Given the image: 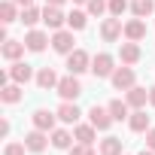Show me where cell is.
Masks as SVG:
<instances>
[{"label":"cell","instance_id":"cell-1","mask_svg":"<svg viewBox=\"0 0 155 155\" xmlns=\"http://www.w3.org/2000/svg\"><path fill=\"white\" fill-rule=\"evenodd\" d=\"M55 91L61 94V101H76V97L82 94V82L70 73V76H61V79H58V88Z\"/></svg>","mask_w":155,"mask_h":155},{"label":"cell","instance_id":"cell-2","mask_svg":"<svg viewBox=\"0 0 155 155\" xmlns=\"http://www.w3.org/2000/svg\"><path fill=\"white\" fill-rule=\"evenodd\" d=\"M67 70H70L73 76H79V73L91 70V55H88L85 49H73V52L67 55Z\"/></svg>","mask_w":155,"mask_h":155},{"label":"cell","instance_id":"cell-3","mask_svg":"<svg viewBox=\"0 0 155 155\" xmlns=\"http://www.w3.org/2000/svg\"><path fill=\"white\" fill-rule=\"evenodd\" d=\"M110 82H113V88H119V91H128V88H134L137 85V73L125 64V67H116V73L110 76Z\"/></svg>","mask_w":155,"mask_h":155},{"label":"cell","instance_id":"cell-4","mask_svg":"<svg viewBox=\"0 0 155 155\" xmlns=\"http://www.w3.org/2000/svg\"><path fill=\"white\" fill-rule=\"evenodd\" d=\"M116 61H113V55H107V52H101V55H94L91 58V73L97 76V79H110V76L116 73V67H113Z\"/></svg>","mask_w":155,"mask_h":155},{"label":"cell","instance_id":"cell-5","mask_svg":"<svg viewBox=\"0 0 155 155\" xmlns=\"http://www.w3.org/2000/svg\"><path fill=\"white\" fill-rule=\"evenodd\" d=\"M88 122H91L97 131H110V125H113L116 119L110 116V110H107V107H97V104H94V107L88 110Z\"/></svg>","mask_w":155,"mask_h":155},{"label":"cell","instance_id":"cell-6","mask_svg":"<svg viewBox=\"0 0 155 155\" xmlns=\"http://www.w3.org/2000/svg\"><path fill=\"white\" fill-rule=\"evenodd\" d=\"M125 34V25H122V18H104V25H101V37L107 40V43H116L119 37Z\"/></svg>","mask_w":155,"mask_h":155},{"label":"cell","instance_id":"cell-7","mask_svg":"<svg viewBox=\"0 0 155 155\" xmlns=\"http://www.w3.org/2000/svg\"><path fill=\"white\" fill-rule=\"evenodd\" d=\"M73 31H55L52 34V49L58 52V55H70L73 52Z\"/></svg>","mask_w":155,"mask_h":155},{"label":"cell","instance_id":"cell-8","mask_svg":"<svg viewBox=\"0 0 155 155\" xmlns=\"http://www.w3.org/2000/svg\"><path fill=\"white\" fill-rule=\"evenodd\" d=\"M9 79L18 82V85H25V82L37 79V76H34V67H31V64H25V61H12V67H9Z\"/></svg>","mask_w":155,"mask_h":155},{"label":"cell","instance_id":"cell-9","mask_svg":"<svg viewBox=\"0 0 155 155\" xmlns=\"http://www.w3.org/2000/svg\"><path fill=\"white\" fill-rule=\"evenodd\" d=\"M43 21H46V28L61 31V28L67 25V15L61 12V6H49V3H46V9H43Z\"/></svg>","mask_w":155,"mask_h":155},{"label":"cell","instance_id":"cell-10","mask_svg":"<svg viewBox=\"0 0 155 155\" xmlns=\"http://www.w3.org/2000/svg\"><path fill=\"white\" fill-rule=\"evenodd\" d=\"M55 119H58V113H49V110H34V116H31L34 128H40V131H55Z\"/></svg>","mask_w":155,"mask_h":155},{"label":"cell","instance_id":"cell-11","mask_svg":"<svg viewBox=\"0 0 155 155\" xmlns=\"http://www.w3.org/2000/svg\"><path fill=\"white\" fill-rule=\"evenodd\" d=\"M55 113H58V119H61L64 125H76V122H79V116H82V113H79V107H76L73 101H64Z\"/></svg>","mask_w":155,"mask_h":155},{"label":"cell","instance_id":"cell-12","mask_svg":"<svg viewBox=\"0 0 155 155\" xmlns=\"http://www.w3.org/2000/svg\"><path fill=\"white\" fill-rule=\"evenodd\" d=\"M143 37H146V21H143V18H131V21H125V40L140 43Z\"/></svg>","mask_w":155,"mask_h":155},{"label":"cell","instance_id":"cell-13","mask_svg":"<svg viewBox=\"0 0 155 155\" xmlns=\"http://www.w3.org/2000/svg\"><path fill=\"white\" fill-rule=\"evenodd\" d=\"M49 131H40V128H34L28 137H25V146L31 149V152H43L46 146H49V137H46Z\"/></svg>","mask_w":155,"mask_h":155},{"label":"cell","instance_id":"cell-14","mask_svg":"<svg viewBox=\"0 0 155 155\" xmlns=\"http://www.w3.org/2000/svg\"><path fill=\"white\" fill-rule=\"evenodd\" d=\"M125 101H128V107H131V110H143V107H146V101H149V91H146V88H140V85H134V88H128Z\"/></svg>","mask_w":155,"mask_h":155},{"label":"cell","instance_id":"cell-15","mask_svg":"<svg viewBox=\"0 0 155 155\" xmlns=\"http://www.w3.org/2000/svg\"><path fill=\"white\" fill-rule=\"evenodd\" d=\"M25 49H28L25 40H21V43H18V40H3V49H0V52H3L6 61H18V58L25 55Z\"/></svg>","mask_w":155,"mask_h":155},{"label":"cell","instance_id":"cell-16","mask_svg":"<svg viewBox=\"0 0 155 155\" xmlns=\"http://www.w3.org/2000/svg\"><path fill=\"white\" fill-rule=\"evenodd\" d=\"M140 55H143V52H140V46H137V43H131V40H128V43H122V49H119V58H122V64H128V67H131V64H137V61H140Z\"/></svg>","mask_w":155,"mask_h":155},{"label":"cell","instance_id":"cell-17","mask_svg":"<svg viewBox=\"0 0 155 155\" xmlns=\"http://www.w3.org/2000/svg\"><path fill=\"white\" fill-rule=\"evenodd\" d=\"M46 43H52V40H49L43 31H28V37H25V46H28L31 52H43Z\"/></svg>","mask_w":155,"mask_h":155},{"label":"cell","instance_id":"cell-18","mask_svg":"<svg viewBox=\"0 0 155 155\" xmlns=\"http://www.w3.org/2000/svg\"><path fill=\"white\" fill-rule=\"evenodd\" d=\"M37 85H40L43 91H49V88H58V73H55L52 67H43V70L37 73Z\"/></svg>","mask_w":155,"mask_h":155},{"label":"cell","instance_id":"cell-19","mask_svg":"<svg viewBox=\"0 0 155 155\" xmlns=\"http://www.w3.org/2000/svg\"><path fill=\"white\" fill-rule=\"evenodd\" d=\"M0 101H3V104H18V101H21V85H18V82L0 85Z\"/></svg>","mask_w":155,"mask_h":155},{"label":"cell","instance_id":"cell-20","mask_svg":"<svg viewBox=\"0 0 155 155\" xmlns=\"http://www.w3.org/2000/svg\"><path fill=\"white\" fill-rule=\"evenodd\" d=\"M73 137L79 140V143H94V137H97V128L88 122V125H76L73 128Z\"/></svg>","mask_w":155,"mask_h":155},{"label":"cell","instance_id":"cell-21","mask_svg":"<svg viewBox=\"0 0 155 155\" xmlns=\"http://www.w3.org/2000/svg\"><path fill=\"white\" fill-rule=\"evenodd\" d=\"M15 0H3V3H0V21L3 25H12V21H18V12H15Z\"/></svg>","mask_w":155,"mask_h":155},{"label":"cell","instance_id":"cell-22","mask_svg":"<svg viewBox=\"0 0 155 155\" xmlns=\"http://www.w3.org/2000/svg\"><path fill=\"white\" fill-rule=\"evenodd\" d=\"M107 110H110V116L116 119V122H122V119H131V107H128V101H110L107 104Z\"/></svg>","mask_w":155,"mask_h":155},{"label":"cell","instance_id":"cell-23","mask_svg":"<svg viewBox=\"0 0 155 155\" xmlns=\"http://www.w3.org/2000/svg\"><path fill=\"white\" fill-rule=\"evenodd\" d=\"M128 125H131V131L143 134V131H149V116H146L143 110H134V113H131V119H128Z\"/></svg>","mask_w":155,"mask_h":155},{"label":"cell","instance_id":"cell-24","mask_svg":"<svg viewBox=\"0 0 155 155\" xmlns=\"http://www.w3.org/2000/svg\"><path fill=\"white\" fill-rule=\"evenodd\" d=\"M131 12H134L137 18H149V15L155 12V0H134V3H131Z\"/></svg>","mask_w":155,"mask_h":155},{"label":"cell","instance_id":"cell-25","mask_svg":"<svg viewBox=\"0 0 155 155\" xmlns=\"http://www.w3.org/2000/svg\"><path fill=\"white\" fill-rule=\"evenodd\" d=\"M101 155H122V140L119 137H104L101 140Z\"/></svg>","mask_w":155,"mask_h":155},{"label":"cell","instance_id":"cell-26","mask_svg":"<svg viewBox=\"0 0 155 155\" xmlns=\"http://www.w3.org/2000/svg\"><path fill=\"white\" fill-rule=\"evenodd\" d=\"M67 25H70V31H82V28L88 25V12H82V9H73V12L67 15Z\"/></svg>","mask_w":155,"mask_h":155},{"label":"cell","instance_id":"cell-27","mask_svg":"<svg viewBox=\"0 0 155 155\" xmlns=\"http://www.w3.org/2000/svg\"><path fill=\"white\" fill-rule=\"evenodd\" d=\"M18 21H25L28 28H34L37 21H43V12H40L37 6H25V9H21V15H18Z\"/></svg>","mask_w":155,"mask_h":155},{"label":"cell","instance_id":"cell-28","mask_svg":"<svg viewBox=\"0 0 155 155\" xmlns=\"http://www.w3.org/2000/svg\"><path fill=\"white\" fill-rule=\"evenodd\" d=\"M70 140H73L70 131H64V128H55L52 131V146L55 149H70Z\"/></svg>","mask_w":155,"mask_h":155},{"label":"cell","instance_id":"cell-29","mask_svg":"<svg viewBox=\"0 0 155 155\" xmlns=\"http://www.w3.org/2000/svg\"><path fill=\"white\" fill-rule=\"evenodd\" d=\"M85 6H88V15H97V18H101V15L110 9V0H88Z\"/></svg>","mask_w":155,"mask_h":155},{"label":"cell","instance_id":"cell-30","mask_svg":"<svg viewBox=\"0 0 155 155\" xmlns=\"http://www.w3.org/2000/svg\"><path fill=\"white\" fill-rule=\"evenodd\" d=\"M128 6H131L128 0H110V15H116V18H122V12H125Z\"/></svg>","mask_w":155,"mask_h":155},{"label":"cell","instance_id":"cell-31","mask_svg":"<svg viewBox=\"0 0 155 155\" xmlns=\"http://www.w3.org/2000/svg\"><path fill=\"white\" fill-rule=\"evenodd\" d=\"M70 155H94V149H91V143H76V146H70Z\"/></svg>","mask_w":155,"mask_h":155},{"label":"cell","instance_id":"cell-32","mask_svg":"<svg viewBox=\"0 0 155 155\" xmlns=\"http://www.w3.org/2000/svg\"><path fill=\"white\" fill-rule=\"evenodd\" d=\"M25 149H28L25 140H21V143H9V146L3 149V155H25Z\"/></svg>","mask_w":155,"mask_h":155},{"label":"cell","instance_id":"cell-33","mask_svg":"<svg viewBox=\"0 0 155 155\" xmlns=\"http://www.w3.org/2000/svg\"><path fill=\"white\" fill-rule=\"evenodd\" d=\"M146 146H149V149H155V128H149V131H146Z\"/></svg>","mask_w":155,"mask_h":155},{"label":"cell","instance_id":"cell-34","mask_svg":"<svg viewBox=\"0 0 155 155\" xmlns=\"http://www.w3.org/2000/svg\"><path fill=\"white\" fill-rule=\"evenodd\" d=\"M6 134H9V122L3 119V122H0V137H6Z\"/></svg>","mask_w":155,"mask_h":155},{"label":"cell","instance_id":"cell-35","mask_svg":"<svg viewBox=\"0 0 155 155\" xmlns=\"http://www.w3.org/2000/svg\"><path fill=\"white\" fill-rule=\"evenodd\" d=\"M15 3H18V6L25 9V6H31V3H34V0H15Z\"/></svg>","mask_w":155,"mask_h":155},{"label":"cell","instance_id":"cell-36","mask_svg":"<svg viewBox=\"0 0 155 155\" xmlns=\"http://www.w3.org/2000/svg\"><path fill=\"white\" fill-rule=\"evenodd\" d=\"M149 104L155 107V88H149Z\"/></svg>","mask_w":155,"mask_h":155},{"label":"cell","instance_id":"cell-37","mask_svg":"<svg viewBox=\"0 0 155 155\" xmlns=\"http://www.w3.org/2000/svg\"><path fill=\"white\" fill-rule=\"evenodd\" d=\"M46 3H49V6H61V3H64V0H46Z\"/></svg>","mask_w":155,"mask_h":155},{"label":"cell","instance_id":"cell-38","mask_svg":"<svg viewBox=\"0 0 155 155\" xmlns=\"http://www.w3.org/2000/svg\"><path fill=\"white\" fill-rule=\"evenodd\" d=\"M140 155H155V149H149V146H146V149H143Z\"/></svg>","mask_w":155,"mask_h":155},{"label":"cell","instance_id":"cell-39","mask_svg":"<svg viewBox=\"0 0 155 155\" xmlns=\"http://www.w3.org/2000/svg\"><path fill=\"white\" fill-rule=\"evenodd\" d=\"M73 3H88V0H73Z\"/></svg>","mask_w":155,"mask_h":155},{"label":"cell","instance_id":"cell-40","mask_svg":"<svg viewBox=\"0 0 155 155\" xmlns=\"http://www.w3.org/2000/svg\"><path fill=\"white\" fill-rule=\"evenodd\" d=\"M122 155H125V152H122Z\"/></svg>","mask_w":155,"mask_h":155}]
</instances>
